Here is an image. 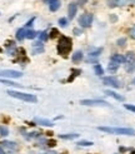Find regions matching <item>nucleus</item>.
Instances as JSON below:
<instances>
[{
    "mask_svg": "<svg viewBox=\"0 0 135 154\" xmlns=\"http://www.w3.org/2000/svg\"><path fill=\"white\" fill-rule=\"evenodd\" d=\"M34 20H35V18H31V19L26 23V25H25V29H26V28H29V26H31V25H33V23H34Z\"/></svg>",
    "mask_w": 135,
    "mask_h": 154,
    "instance_id": "30",
    "label": "nucleus"
},
{
    "mask_svg": "<svg viewBox=\"0 0 135 154\" xmlns=\"http://www.w3.org/2000/svg\"><path fill=\"white\" fill-rule=\"evenodd\" d=\"M60 8V0H50L49 1V9L50 11H57Z\"/></svg>",
    "mask_w": 135,
    "mask_h": 154,
    "instance_id": "12",
    "label": "nucleus"
},
{
    "mask_svg": "<svg viewBox=\"0 0 135 154\" xmlns=\"http://www.w3.org/2000/svg\"><path fill=\"white\" fill-rule=\"evenodd\" d=\"M79 137V134L78 133H70V134H60L59 135V138H61V139H75Z\"/></svg>",
    "mask_w": 135,
    "mask_h": 154,
    "instance_id": "19",
    "label": "nucleus"
},
{
    "mask_svg": "<svg viewBox=\"0 0 135 154\" xmlns=\"http://www.w3.org/2000/svg\"><path fill=\"white\" fill-rule=\"evenodd\" d=\"M81 105H89V106H95V105H109V103L101 99H83L80 100Z\"/></svg>",
    "mask_w": 135,
    "mask_h": 154,
    "instance_id": "5",
    "label": "nucleus"
},
{
    "mask_svg": "<svg viewBox=\"0 0 135 154\" xmlns=\"http://www.w3.org/2000/svg\"><path fill=\"white\" fill-rule=\"evenodd\" d=\"M73 48V41L68 36H61L59 39V43H58V53L60 55H66L68 53H70V50Z\"/></svg>",
    "mask_w": 135,
    "mask_h": 154,
    "instance_id": "2",
    "label": "nucleus"
},
{
    "mask_svg": "<svg viewBox=\"0 0 135 154\" xmlns=\"http://www.w3.org/2000/svg\"><path fill=\"white\" fill-rule=\"evenodd\" d=\"M76 11H78V4L76 3H70L68 6V14H69V19H74L76 15Z\"/></svg>",
    "mask_w": 135,
    "mask_h": 154,
    "instance_id": "9",
    "label": "nucleus"
},
{
    "mask_svg": "<svg viewBox=\"0 0 135 154\" xmlns=\"http://www.w3.org/2000/svg\"><path fill=\"white\" fill-rule=\"evenodd\" d=\"M130 154H135V150H133V152H131V153H130Z\"/></svg>",
    "mask_w": 135,
    "mask_h": 154,
    "instance_id": "39",
    "label": "nucleus"
},
{
    "mask_svg": "<svg viewBox=\"0 0 135 154\" xmlns=\"http://www.w3.org/2000/svg\"><path fill=\"white\" fill-rule=\"evenodd\" d=\"M0 77H3V78H20V77H23V73L18 72V70H11V69H5V70L0 72Z\"/></svg>",
    "mask_w": 135,
    "mask_h": 154,
    "instance_id": "6",
    "label": "nucleus"
},
{
    "mask_svg": "<svg viewBox=\"0 0 135 154\" xmlns=\"http://www.w3.org/2000/svg\"><path fill=\"white\" fill-rule=\"evenodd\" d=\"M34 122L36 124H40V125H44V127H53V122L52 120H48V119H43V118H34Z\"/></svg>",
    "mask_w": 135,
    "mask_h": 154,
    "instance_id": "10",
    "label": "nucleus"
},
{
    "mask_svg": "<svg viewBox=\"0 0 135 154\" xmlns=\"http://www.w3.org/2000/svg\"><path fill=\"white\" fill-rule=\"evenodd\" d=\"M125 43H127V39H125V38H120L118 41H116V44H118L119 46H124Z\"/></svg>",
    "mask_w": 135,
    "mask_h": 154,
    "instance_id": "28",
    "label": "nucleus"
},
{
    "mask_svg": "<svg viewBox=\"0 0 135 154\" xmlns=\"http://www.w3.org/2000/svg\"><path fill=\"white\" fill-rule=\"evenodd\" d=\"M59 34V31L57 30V29H53L52 30V34H50V36H52V38H55V36H57Z\"/></svg>",
    "mask_w": 135,
    "mask_h": 154,
    "instance_id": "31",
    "label": "nucleus"
},
{
    "mask_svg": "<svg viewBox=\"0 0 135 154\" xmlns=\"http://www.w3.org/2000/svg\"><path fill=\"white\" fill-rule=\"evenodd\" d=\"M110 60H111V62L118 63V64H122V63H125V57H123V55H119V54H114Z\"/></svg>",
    "mask_w": 135,
    "mask_h": 154,
    "instance_id": "14",
    "label": "nucleus"
},
{
    "mask_svg": "<svg viewBox=\"0 0 135 154\" xmlns=\"http://www.w3.org/2000/svg\"><path fill=\"white\" fill-rule=\"evenodd\" d=\"M127 3H129V4H134V3H135V0H127Z\"/></svg>",
    "mask_w": 135,
    "mask_h": 154,
    "instance_id": "36",
    "label": "nucleus"
},
{
    "mask_svg": "<svg viewBox=\"0 0 135 154\" xmlns=\"http://www.w3.org/2000/svg\"><path fill=\"white\" fill-rule=\"evenodd\" d=\"M0 154H5V152L3 150V147L1 145H0Z\"/></svg>",
    "mask_w": 135,
    "mask_h": 154,
    "instance_id": "35",
    "label": "nucleus"
},
{
    "mask_svg": "<svg viewBox=\"0 0 135 154\" xmlns=\"http://www.w3.org/2000/svg\"><path fill=\"white\" fill-rule=\"evenodd\" d=\"M86 1H88V0H78V3H79V4H85Z\"/></svg>",
    "mask_w": 135,
    "mask_h": 154,
    "instance_id": "34",
    "label": "nucleus"
},
{
    "mask_svg": "<svg viewBox=\"0 0 135 154\" xmlns=\"http://www.w3.org/2000/svg\"><path fill=\"white\" fill-rule=\"evenodd\" d=\"M131 84H134V85H135V78L133 79V82H131Z\"/></svg>",
    "mask_w": 135,
    "mask_h": 154,
    "instance_id": "38",
    "label": "nucleus"
},
{
    "mask_svg": "<svg viewBox=\"0 0 135 154\" xmlns=\"http://www.w3.org/2000/svg\"><path fill=\"white\" fill-rule=\"evenodd\" d=\"M81 59H83V53L80 50H78L73 54V58H71L73 63H79V62H81Z\"/></svg>",
    "mask_w": 135,
    "mask_h": 154,
    "instance_id": "15",
    "label": "nucleus"
},
{
    "mask_svg": "<svg viewBox=\"0 0 135 154\" xmlns=\"http://www.w3.org/2000/svg\"><path fill=\"white\" fill-rule=\"evenodd\" d=\"M124 106H125V109H128V110H130V111H134V113H135V105H130V104H125Z\"/></svg>",
    "mask_w": 135,
    "mask_h": 154,
    "instance_id": "29",
    "label": "nucleus"
},
{
    "mask_svg": "<svg viewBox=\"0 0 135 154\" xmlns=\"http://www.w3.org/2000/svg\"><path fill=\"white\" fill-rule=\"evenodd\" d=\"M94 72H95L96 75H103V74H104V69H103V67H101L100 64H95L94 65Z\"/></svg>",
    "mask_w": 135,
    "mask_h": 154,
    "instance_id": "20",
    "label": "nucleus"
},
{
    "mask_svg": "<svg viewBox=\"0 0 135 154\" xmlns=\"http://www.w3.org/2000/svg\"><path fill=\"white\" fill-rule=\"evenodd\" d=\"M105 94H106V95H109V97H113L114 99L119 100V101H123V100H124V97H123V95L116 94V93L113 92V90H106V92H105Z\"/></svg>",
    "mask_w": 135,
    "mask_h": 154,
    "instance_id": "13",
    "label": "nucleus"
},
{
    "mask_svg": "<svg viewBox=\"0 0 135 154\" xmlns=\"http://www.w3.org/2000/svg\"><path fill=\"white\" fill-rule=\"evenodd\" d=\"M8 94L13 98H16V99L24 100L28 103H36L38 101V98H36L34 94H28V93H21V92H15V90H9Z\"/></svg>",
    "mask_w": 135,
    "mask_h": 154,
    "instance_id": "3",
    "label": "nucleus"
},
{
    "mask_svg": "<svg viewBox=\"0 0 135 154\" xmlns=\"http://www.w3.org/2000/svg\"><path fill=\"white\" fill-rule=\"evenodd\" d=\"M25 35H26V29H25V28H20V29L16 31V39L19 41H21L23 39H24Z\"/></svg>",
    "mask_w": 135,
    "mask_h": 154,
    "instance_id": "16",
    "label": "nucleus"
},
{
    "mask_svg": "<svg viewBox=\"0 0 135 154\" xmlns=\"http://www.w3.org/2000/svg\"><path fill=\"white\" fill-rule=\"evenodd\" d=\"M93 20H94V15L90 13L83 14V15L79 18V25L81 28H89L93 24Z\"/></svg>",
    "mask_w": 135,
    "mask_h": 154,
    "instance_id": "4",
    "label": "nucleus"
},
{
    "mask_svg": "<svg viewBox=\"0 0 135 154\" xmlns=\"http://www.w3.org/2000/svg\"><path fill=\"white\" fill-rule=\"evenodd\" d=\"M78 145H80V147H90V145H93V142L81 141V142H78Z\"/></svg>",
    "mask_w": 135,
    "mask_h": 154,
    "instance_id": "25",
    "label": "nucleus"
},
{
    "mask_svg": "<svg viewBox=\"0 0 135 154\" xmlns=\"http://www.w3.org/2000/svg\"><path fill=\"white\" fill-rule=\"evenodd\" d=\"M1 147H5L8 149H16V144L13 143V142H3Z\"/></svg>",
    "mask_w": 135,
    "mask_h": 154,
    "instance_id": "21",
    "label": "nucleus"
},
{
    "mask_svg": "<svg viewBox=\"0 0 135 154\" xmlns=\"http://www.w3.org/2000/svg\"><path fill=\"white\" fill-rule=\"evenodd\" d=\"M39 38H40V40H46V39H48L49 38V35H48V33H46V31H41L40 33V34H39Z\"/></svg>",
    "mask_w": 135,
    "mask_h": 154,
    "instance_id": "27",
    "label": "nucleus"
},
{
    "mask_svg": "<svg viewBox=\"0 0 135 154\" xmlns=\"http://www.w3.org/2000/svg\"><path fill=\"white\" fill-rule=\"evenodd\" d=\"M43 51H44V48L41 41H36V43L33 44V54H39V53H43Z\"/></svg>",
    "mask_w": 135,
    "mask_h": 154,
    "instance_id": "11",
    "label": "nucleus"
},
{
    "mask_svg": "<svg viewBox=\"0 0 135 154\" xmlns=\"http://www.w3.org/2000/svg\"><path fill=\"white\" fill-rule=\"evenodd\" d=\"M74 33H75L76 35H80V33H81V30H80V29H76V28H75V29H74Z\"/></svg>",
    "mask_w": 135,
    "mask_h": 154,
    "instance_id": "33",
    "label": "nucleus"
},
{
    "mask_svg": "<svg viewBox=\"0 0 135 154\" xmlns=\"http://www.w3.org/2000/svg\"><path fill=\"white\" fill-rule=\"evenodd\" d=\"M103 83L105 84V85H110V87H113V88H119L120 87V82L116 78H114V77H106V78H104L103 79Z\"/></svg>",
    "mask_w": 135,
    "mask_h": 154,
    "instance_id": "7",
    "label": "nucleus"
},
{
    "mask_svg": "<svg viewBox=\"0 0 135 154\" xmlns=\"http://www.w3.org/2000/svg\"><path fill=\"white\" fill-rule=\"evenodd\" d=\"M99 130L108 134L116 135H135V130L131 128H113V127H99Z\"/></svg>",
    "mask_w": 135,
    "mask_h": 154,
    "instance_id": "1",
    "label": "nucleus"
},
{
    "mask_svg": "<svg viewBox=\"0 0 135 154\" xmlns=\"http://www.w3.org/2000/svg\"><path fill=\"white\" fill-rule=\"evenodd\" d=\"M36 35H38V33H36L35 30H26L25 38H28V39H34V38H36Z\"/></svg>",
    "mask_w": 135,
    "mask_h": 154,
    "instance_id": "22",
    "label": "nucleus"
},
{
    "mask_svg": "<svg viewBox=\"0 0 135 154\" xmlns=\"http://www.w3.org/2000/svg\"><path fill=\"white\" fill-rule=\"evenodd\" d=\"M9 134V130H8V128L6 127H0V135H3V137H6V135Z\"/></svg>",
    "mask_w": 135,
    "mask_h": 154,
    "instance_id": "26",
    "label": "nucleus"
},
{
    "mask_svg": "<svg viewBox=\"0 0 135 154\" xmlns=\"http://www.w3.org/2000/svg\"><path fill=\"white\" fill-rule=\"evenodd\" d=\"M44 154H57V153H54V152H48V153H44Z\"/></svg>",
    "mask_w": 135,
    "mask_h": 154,
    "instance_id": "37",
    "label": "nucleus"
},
{
    "mask_svg": "<svg viewBox=\"0 0 135 154\" xmlns=\"http://www.w3.org/2000/svg\"><path fill=\"white\" fill-rule=\"evenodd\" d=\"M68 24H69V19H66V18H60L59 19V25L61 28L68 26Z\"/></svg>",
    "mask_w": 135,
    "mask_h": 154,
    "instance_id": "24",
    "label": "nucleus"
},
{
    "mask_svg": "<svg viewBox=\"0 0 135 154\" xmlns=\"http://www.w3.org/2000/svg\"><path fill=\"white\" fill-rule=\"evenodd\" d=\"M125 62H127V64L135 63V53H133V51H129V53L127 54V57H125Z\"/></svg>",
    "mask_w": 135,
    "mask_h": 154,
    "instance_id": "17",
    "label": "nucleus"
},
{
    "mask_svg": "<svg viewBox=\"0 0 135 154\" xmlns=\"http://www.w3.org/2000/svg\"><path fill=\"white\" fill-rule=\"evenodd\" d=\"M119 69V64L118 63H115V62H111L110 60V63H109V65H108V70L110 72V73H115L116 70Z\"/></svg>",
    "mask_w": 135,
    "mask_h": 154,
    "instance_id": "18",
    "label": "nucleus"
},
{
    "mask_svg": "<svg viewBox=\"0 0 135 154\" xmlns=\"http://www.w3.org/2000/svg\"><path fill=\"white\" fill-rule=\"evenodd\" d=\"M0 83L1 84H5V85H13V87H21L20 84H16V83H13V82H9L6 79H0Z\"/></svg>",
    "mask_w": 135,
    "mask_h": 154,
    "instance_id": "23",
    "label": "nucleus"
},
{
    "mask_svg": "<svg viewBox=\"0 0 135 154\" xmlns=\"http://www.w3.org/2000/svg\"><path fill=\"white\" fill-rule=\"evenodd\" d=\"M129 33H130V35H131V38H134V39H135V25L131 28V29H130V31H129Z\"/></svg>",
    "mask_w": 135,
    "mask_h": 154,
    "instance_id": "32",
    "label": "nucleus"
},
{
    "mask_svg": "<svg viewBox=\"0 0 135 154\" xmlns=\"http://www.w3.org/2000/svg\"><path fill=\"white\" fill-rule=\"evenodd\" d=\"M101 51H103V48H99V49H96L95 51H91V53L88 54L86 60H88V62H91V63H96V59L99 58Z\"/></svg>",
    "mask_w": 135,
    "mask_h": 154,
    "instance_id": "8",
    "label": "nucleus"
}]
</instances>
